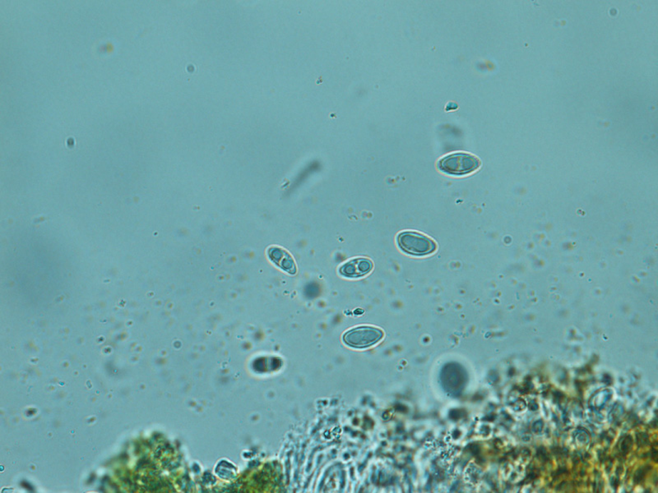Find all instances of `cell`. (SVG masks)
<instances>
[{
  "label": "cell",
  "mask_w": 658,
  "mask_h": 493,
  "mask_svg": "<svg viewBox=\"0 0 658 493\" xmlns=\"http://www.w3.org/2000/svg\"><path fill=\"white\" fill-rule=\"evenodd\" d=\"M373 262L366 257H356L341 265L340 275L346 278H361L366 276L373 270Z\"/></svg>",
  "instance_id": "277c9868"
},
{
  "label": "cell",
  "mask_w": 658,
  "mask_h": 493,
  "mask_svg": "<svg viewBox=\"0 0 658 493\" xmlns=\"http://www.w3.org/2000/svg\"><path fill=\"white\" fill-rule=\"evenodd\" d=\"M480 160L475 155L466 152L448 154L438 162V169L443 173L453 176L468 175L475 172Z\"/></svg>",
  "instance_id": "6da1fadb"
},
{
  "label": "cell",
  "mask_w": 658,
  "mask_h": 493,
  "mask_svg": "<svg viewBox=\"0 0 658 493\" xmlns=\"http://www.w3.org/2000/svg\"><path fill=\"white\" fill-rule=\"evenodd\" d=\"M381 329L371 326H361L345 332L342 341L347 346L353 349H367L384 338Z\"/></svg>",
  "instance_id": "3957f363"
},
{
  "label": "cell",
  "mask_w": 658,
  "mask_h": 493,
  "mask_svg": "<svg viewBox=\"0 0 658 493\" xmlns=\"http://www.w3.org/2000/svg\"><path fill=\"white\" fill-rule=\"evenodd\" d=\"M458 105L454 103H448L446 106V110H456Z\"/></svg>",
  "instance_id": "8992f818"
},
{
  "label": "cell",
  "mask_w": 658,
  "mask_h": 493,
  "mask_svg": "<svg viewBox=\"0 0 658 493\" xmlns=\"http://www.w3.org/2000/svg\"><path fill=\"white\" fill-rule=\"evenodd\" d=\"M267 254H269L270 259L275 262L277 266H279L282 270L287 271L289 274H295L297 271L295 262H294L292 256L287 251L281 248L274 246V248L269 249Z\"/></svg>",
  "instance_id": "5b68a950"
},
{
  "label": "cell",
  "mask_w": 658,
  "mask_h": 493,
  "mask_svg": "<svg viewBox=\"0 0 658 493\" xmlns=\"http://www.w3.org/2000/svg\"><path fill=\"white\" fill-rule=\"evenodd\" d=\"M397 244L405 254L416 256L430 255L437 249L434 240L415 232H401L397 237Z\"/></svg>",
  "instance_id": "7a4b0ae2"
}]
</instances>
